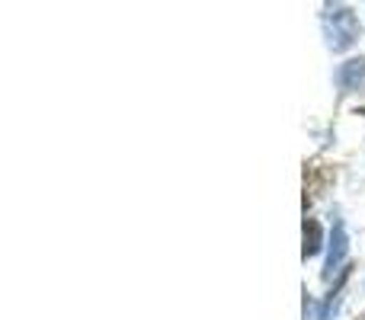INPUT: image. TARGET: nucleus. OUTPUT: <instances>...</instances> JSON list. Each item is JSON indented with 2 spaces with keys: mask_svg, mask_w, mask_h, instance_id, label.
<instances>
[{
  "mask_svg": "<svg viewBox=\"0 0 365 320\" xmlns=\"http://www.w3.org/2000/svg\"><path fill=\"white\" fill-rule=\"evenodd\" d=\"M324 32H327L330 48L346 51L359 38V19H356V13L349 6H327L324 10Z\"/></svg>",
  "mask_w": 365,
  "mask_h": 320,
  "instance_id": "obj_1",
  "label": "nucleus"
},
{
  "mask_svg": "<svg viewBox=\"0 0 365 320\" xmlns=\"http://www.w3.org/2000/svg\"><path fill=\"white\" fill-rule=\"evenodd\" d=\"M343 257H346V227L336 221L334 224V240H330V253H327V266H324V279H334V272L340 269Z\"/></svg>",
  "mask_w": 365,
  "mask_h": 320,
  "instance_id": "obj_2",
  "label": "nucleus"
},
{
  "mask_svg": "<svg viewBox=\"0 0 365 320\" xmlns=\"http://www.w3.org/2000/svg\"><path fill=\"white\" fill-rule=\"evenodd\" d=\"M362 81H365V58H353V61H346L340 68V90H343V93L359 90Z\"/></svg>",
  "mask_w": 365,
  "mask_h": 320,
  "instance_id": "obj_3",
  "label": "nucleus"
},
{
  "mask_svg": "<svg viewBox=\"0 0 365 320\" xmlns=\"http://www.w3.org/2000/svg\"><path fill=\"white\" fill-rule=\"evenodd\" d=\"M302 231H304L302 257H304V259H308V257H314V253H317V250H321V224H317V221H314V218H304Z\"/></svg>",
  "mask_w": 365,
  "mask_h": 320,
  "instance_id": "obj_4",
  "label": "nucleus"
}]
</instances>
